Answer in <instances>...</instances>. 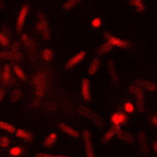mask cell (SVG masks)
<instances>
[{
    "mask_svg": "<svg viewBox=\"0 0 157 157\" xmlns=\"http://www.w3.org/2000/svg\"><path fill=\"white\" fill-rule=\"evenodd\" d=\"M33 84H34L36 98L37 99H41L44 96L45 89H47V75H45V72L36 74V77L33 78Z\"/></svg>",
    "mask_w": 157,
    "mask_h": 157,
    "instance_id": "cell-1",
    "label": "cell"
},
{
    "mask_svg": "<svg viewBox=\"0 0 157 157\" xmlns=\"http://www.w3.org/2000/svg\"><path fill=\"white\" fill-rule=\"evenodd\" d=\"M129 92H130L132 95H135L136 106H137L139 112H144V110H146V103H144V94H143V89L137 84H132L130 86H129Z\"/></svg>",
    "mask_w": 157,
    "mask_h": 157,
    "instance_id": "cell-2",
    "label": "cell"
},
{
    "mask_svg": "<svg viewBox=\"0 0 157 157\" xmlns=\"http://www.w3.org/2000/svg\"><path fill=\"white\" fill-rule=\"evenodd\" d=\"M37 31L44 37V40H50L51 38V33H50V26H48V21L45 16L43 13H38L37 14Z\"/></svg>",
    "mask_w": 157,
    "mask_h": 157,
    "instance_id": "cell-3",
    "label": "cell"
},
{
    "mask_svg": "<svg viewBox=\"0 0 157 157\" xmlns=\"http://www.w3.org/2000/svg\"><path fill=\"white\" fill-rule=\"evenodd\" d=\"M78 113H81L82 116H85L86 119H89V121L92 122L94 124H96L98 128H103V121L101 119V116L99 115H96L94 110H91L89 108H85L84 105L78 106Z\"/></svg>",
    "mask_w": 157,
    "mask_h": 157,
    "instance_id": "cell-4",
    "label": "cell"
},
{
    "mask_svg": "<svg viewBox=\"0 0 157 157\" xmlns=\"http://www.w3.org/2000/svg\"><path fill=\"white\" fill-rule=\"evenodd\" d=\"M82 139H84V149H85L86 157H96L95 149H94V143H92V137H91V132L88 130V129L82 130Z\"/></svg>",
    "mask_w": 157,
    "mask_h": 157,
    "instance_id": "cell-5",
    "label": "cell"
},
{
    "mask_svg": "<svg viewBox=\"0 0 157 157\" xmlns=\"http://www.w3.org/2000/svg\"><path fill=\"white\" fill-rule=\"evenodd\" d=\"M103 37L106 38V41L112 45V47H117V48H129L130 47V44L128 43L126 40H122V38H119V37H115V36H112L110 33H103Z\"/></svg>",
    "mask_w": 157,
    "mask_h": 157,
    "instance_id": "cell-6",
    "label": "cell"
},
{
    "mask_svg": "<svg viewBox=\"0 0 157 157\" xmlns=\"http://www.w3.org/2000/svg\"><path fill=\"white\" fill-rule=\"evenodd\" d=\"M106 68H108V72H109L112 84L117 85L119 84V74H117V68H116V64H115L113 59H108L106 61Z\"/></svg>",
    "mask_w": 157,
    "mask_h": 157,
    "instance_id": "cell-7",
    "label": "cell"
},
{
    "mask_svg": "<svg viewBox=\"0 0 157 157\" xmlns=\"http://www.w3.org/2000/svg\"><path fill=\"white\" fill-rule=\"evenodd\" d=\"M29 4H23L20 11H18V17H17V21H16V29L17 31H21L23 30V26H24V23H26V17L29 14Z\"/></svg>",
    "mask_w": 157,
    "mask_h": 157,
    "instance_id": "cell-8",
    "label": "cell"
},
{
    "mask_svg": "<svg viewBox=\"0 0 157 157\" xmlns=\"http://www.w3.org/2000/svg\"><path fill=\"white\" fill-rule=\"evenodd\" d=\"M81 94H82V98H84L85 102H89L91 101V81L88 78L82 79V85H81Z\"/></svg>",
    "mask_w": 157,
    "mask_h": 157,
    "instance_id": "cell-9",
    "label": "cell"
},
{
    "mask_svg": "<svg viewBox=\"0 0 157 157\" xmlns=\"http://www.w3.org/2000/svg\"><path fill=\"white\" fill-rule=\"evenodd\" d=\"M85 55H86V51H79V52H77V54L74 55L72 58L68 59V62L65 64V70H71V68H74V67L77 65V64H79V62L85 58Z\"/></svg>",
    "mask_w": 157,
    "mask_h": 157,
    "instance_id": "cell-10",
    "label": "cell"
},
{
    "mask_svg": "<svg viewBox=\"0 0 157 157\" xmlns=\"http://www.w3.org/2000/svg\"><path fill=\"white\" fill-rule=\"evenodd\" d=\"M11 71H13V68L9 65V62H7V64L3 67V71H2V82H3L4 85L14 84V81L11 79Z\"/></svg>",
    "mask_w": 157,
    "mask_h": 157,
    "instance_id": "cell-11",
    "label": "cell"
},
{
    "mask_svg": "<svg viewBox=\"0 0 157 157\" xmlns=\"http://www.w3.org/2000/svg\"><path fill=\"white\" fill-rule=\"evenodd\" d=\"M110 122H112L113 126H121V124L128 122V116L124 113H122V112H115V113L110 116Z\"/></svg>",
    "mask_w": 157,
    "mask_h": 157,
    "instance_id": "cell-12",
    "label": "cell"
},
{
    "mask_svg": "<svg viewBox=\"0 0 157 157\" xmlns=\"http://www.w3.org/2000/svg\"><path fill=\"white\" fill-rule=\"evenodd\" d=\"M119 130H122L121 129V126H112V128L109 129V130L106 132L105 135H103V137H102V143H108V142H110V140L113 139L115 136L117 135V132Z\"/></svg>",
    "mask_w": 157,
    "mask_h": 157,
    "instance_id": "cell-13",
    "label": "cell"
},
{
    "mask_svg": "<svg viewBox=\"0 0 157 157\" xmlns=\"http://www.w3.org/2000/svg\"><path fill=\"white\" fill-rule=\"evenodd\" d=\"M137 142L140 144V150L143 153H149V144H147V137L144 132H139L137 133Z\"/></svg>",
    "mask_w": 157,
    "mask_h": 157,
    "instance_id": "cell-14",
    "label": "cell"
},
{
    "mask_svg": "<svg viewBox=\"0 0 157 157\" xmlns=\"http://www.w3.org/2000/svg\"><path fill=\"white\" fill-rule=\"evenodd\" d=\"M0 58H6L9 61H18L21 59V52H14V51H2L0 52Z\"/></svg>",
    "mask_w": 157,
    "mask_h": 157,
    "instance_id": "cell-15",
    "label": "cell"
},
{
    "mask_svg": "<svg viewBox=\"0 0 157 157\" xmlns=\"http://www.w3.org/2000/svg\"><path fill=\"white\" fill-rule=\"evenodd\" d=\"M99 68H101V58H94L91 61V65H89V68H88V74L91 75V77H94V75H96V72L99 71Z\"/></svg>",
    "mask_w": 157,
    "mask_h": 157,
    "instance_id": "cell-16",
    "label": "cell"
},
{
    "mask_svg": "<svg viewBox=\"0 0 157 157\" xmlns=\"http://www.w3.org/2000/svg\"><path fill=\"white\" fill-rule=\"evenodd\" d=\"M116 137L121 140V142H124V143H128V144H132V143L135 142L133 136H132L129 132H124V130H119V132H117Z\"/></svg>",
    "mask_w": 157,
    "mask_h": 157,
    "instance_id": "cell-17",
    "label": "cell"
},
{
    "mask_svg": "<svg viewBox=\"0 0 157 157\" xmlns=\"http://www.w3.org/2000/svg\"><path fill=\"white\" fill-rule=\"evenodd\" d=\"M59 129H61L65 135L71 136V137H78V136H79V132L75 130V129L71 128V126H68L67 123H59Z\"/></svg>",
    "mask_w": 157,
    "mask_h": 157,
    "instance_id": "cell-18",
    "label": "cell"
},
{
    "mask_svg": "<svg viewBox=\"0 0 157 157\" xmlns=\"http://www.w3.org/2000/svg\"><path fill=\"white\" fill-rule=\"evenodd\" d=\"M136 84L139 85L140 88H142L143 91H149V92H153L157 89L156 84H153V82H150V81H146V79H143V81H137Z\"/></svg>",
    "mask_w": 157,
    "mask_h": 157,
    "instance_id": "cell-19",
    "label": "cell"
},
{
    "mask_svg": "<svg viewBox=\"0 0 157 157\" xmlns=\"http://www.w3.org/2000/svg\"><path fill=\"white\" fill-rule=\"evenodd\" d=\"M128 3L130 4L137 13H144V11H146V4H144V2H142V0H130Z\"/></svg>",
    "mask_w": 157,
    "mask_h": 157,
    "instance_id": "cell-20",
    "label": "cell"
},
{
    "mask_svg": "<svg viewBox=\"0 0 157 157\" xmlns=\"http://www.w3.org/2000/svg\"><path fill=\"white\" fill-rule=\"evenodd\" d=\"M16 136H17L18 139L26 140V142H33V135L29 133L27 130H24V129H17L16 130Z\"/></svg>",
    "mask_w": 157,
    "mask_h": 157,
    "instance_id": "cell-21",
    "label": "cell"
},
{
    "mask_svg": "<svg viewBox=\"0 0 157 157\" xmlns=\"http://www.w3.org/2000/svg\"><path fill=\"white\" fill-rule=\"evenodd\" d=\"M57 137H58V136H57V133H54V132H52V133H50V135L44 139V143H43L44 147H52L55 144V142H57Z\"/></svg>",
    "mask_w": 157,
    "mask_h": 157,
    "instance_id": "cell-22",
    "label": "cell"
},
{
    "mask_svg": "<svg viewBox=\"0 0 157 157\" xmlns=\"http://www.w3.org/2000/svg\"><path fill=\"white\" fill-rule=\"evenodd\" d=\"M112 50H113V47H112V45H110L108 41H105L102 45H99V47H98V50H96V54H98V55H103V54H106V52L112 51Z\"/></svg>",
    "mask_w": 157,
    "mask_h": 157,
    "instance_id": "cell-23",
    "label": "cell"
},
{
    "mask_svg": "<svg viewBox=\"0 0 157 157\" xmlns=\"http://www.w3.org/2000/svg\"><path fill=\"white\" fill-rule=\"evenodd\" d=\"M11 68H13V72H14V75H16V77H17L20 81H26V79H27V75L24 74V71H23L21 68L17 65V64H14V65L11 67Z\"/></svg>",
    "mask_w": 157,
    "mask_h": 157,
    "instance_id": "cell-24",
    "label": "cell"
},
{
    "mask_svg": "<svg viewBox=\"0 0 157 157\" xmlns=\"http://www.w3.org/2000/svg\"><path fill=\"white\" fill-rule=\"evenodd\" d=\"M79 4V2L78 0H68V2H65V3L62 4V10H65V11H70L72 10V9H75Z\"/></svg>",
    "mask_w": 157,
    "mask_h": 157,
    "instance_id": "cell-25",
    "label": "cell"
},
{
    "mask_svg": "<svg viewBox=\"0 0 157 157\" xmlns=\"http://www.w3.org/2000/svg\"><path fill=\"white\" fill-rule=\"evenodd\" d=\"M21 43L24 44V45H26L27 48H31V50H33L34 47H36V44H34V41L31 40V38H30L29 36H27V34H21Z\"/></svg>",
    "mask_w": 157,
    "mask_h": 157,
    "instance_id": "cell-26",
    "label": "cell"
},
{
    "mask_svg": "<svg viewBox=\"0 0 157 157\" xmlns=\"http://www.w3.org/2000/svg\"><path fill=\"white\" fill-rule=\"evenodd\" d=\"M0 129L2 130H7V133H16V130H17V129H14L13 124L7 123V122H2V121H0Z\"/></svg>",
    "mask_w": 157,
    "mask_h": 157,
    "instance_id": "cell-27",
    "label": "cell"
},
{
    "mask_svg": "<svg viewBox=\"0 0 157 157\" xmlns=\"http://www.w3.org/2000/svg\"><path fill=\"white\" fill-rule=\"evenodd\" d=\"M41 57H43L44 61H51L52 57H54V54H52V50H50V48H45V50H43V51H41Z\"/></svg>",
    "mask_w": 157,
    "mask_h": 157,
    "instance_id": "cell-28",
    "label": "cell"
},
{
    "mask_svg": "<svg viewBox=\"0 0 157 157\" xmlns=\"http://www.w3.org/2000/svg\"><path fill=\"white\" fill-rule=\"evenodd\" d=\"M9 154L13 157H18V156H21L23 154V149L21 147H18V146H14V147H11L10 151H9Z\"/></svg>",
    "mask_w": 157,
    "mask_h": 157,
    "instance_id": "cell-29",
    "label": "cell"
},
{
    "mask_svg": "<svg viewBox=\"0 0 157 157\" xmlns=\"http://www.w3.org/2000/svg\"><path fill=\"white\" fill-rule=\"evenodd\" d=\"M20 98H21V91H20L18 88H16L14 91H13V94H11L10 101H11V102H16V101H18Z\"/></svg>",
    "mask_w": 157,
    "mask_h": 157,
    "instance_id": "cell-30",
    "label": "cell"
},
{
    "mask_svg": "<svg viewBox=\"0 0 157 157\" xmlns=\"http://www.w3.org/2000/svg\"><path fill=\"white\" fill-rule=\"evenodd\" d=\"M123 109H124V112H128V113H133V112H135V105L132 102H126L123 105Z\"/></svg>",
    "mask_w": 157,
    "mask_h": 157,
    "instance_id": "cell-31",
    "label": "cell"
},
{
    "mask_svg": "<svg viewBox=\"0 0 157 157\" xmlns=\"http://www.w3.org/2000/svg\"><path fill=\"white\" fill-rule=\"evenodd\" d=\"M91 26L94 27V29H99V27L102 26V18H101V17H95L91 21Z\"/></svg>",
    "mask_w": 157,
    "mask_h": 157,
    "instance_id": "cell-32",
    "label": "cell"
},
{
    "mask_svg": "<svg viewBox=\"0 0 157 157\" xmlns=\"http://www.w3.org/2000/svg\"><path fill=\"white\" fill-rule=\"evenodd\" d=\"M36 157H70V156H64V154H50V153H37Z\"/></svg>",
    "mask_w": 157,
    "mask_h": 157,
    "instance_id": "cell-33",
    "label": "cell"
},
{
    "mask_svg": "<svg viewBox=\"0 0 157 157\" xmlns=\"http://www.w3.org/2000/svg\"><path fill=\"white\" fill-rule=\"evenodd\" d=\"M10 144V139L3 136V137H0V147H7Z\"/></svg>",
    "mask_w": 157,
    "mask_h": 157,
    "instance_id": "cell-34",
    "label": "cell"
},
{
    "mask_svg": "<svg viewBox=\"0 0 157 157\" xmlns=\"http://www.w3.org/2000/svg\"><path fill=\"white\" fill-rule=\"evenodd\" d=\"M18 50H20V43H18V41H16V43L11 44V51H14V52H20Z\"/></svg>",
    "mask_w": 157,
    "mask_h": 157,
    "instance_id": "cell-35",
    "label": "cell"
},
{
    "mask_svg": "<svg viewBox=\"0 0 157 157\" xmlns=\"http://www.w3.org/2000/svg\"><path fill=\"white\" fill-rule=\"evenodd\" d=\"M151 147H153L154 153H156V156H157V140H154V142L151 143Z\"/></svg>",
    "mask_w": 157,
    "mask_h": 157,
    "instance_id": "cell-36",
    "label": "cell"
},
{
    "mask_svg": "<svg viewBox=\"0 0 157 157\" xmlns=\"http://www.w3.org/2000/svg\"><path fill=\"white\" fill-rule=\"evenodd\" d=\"M3 98H4V89L3 88H0V102L3 101Z\"/></svg>",
    "mask_w": 157,
    "mask_h": 157,
    "instance_id": "cell-37",
    "label": "cell"
},
{
    "mask_svg": "<svg viewBox=\"0 0 157 157\" xmlns=\"http://www.w3.org/2000/svg\"><path fill=\"white\" fill-rule=\"evenodd\" d=\"M151 123L157 126V116H151Z\"/></svg>",
    "mask_w": 157,
    "mask_h": 157,
    "instance_id": "cell-38",
    "label": "cell"
}]
</instances>
